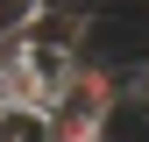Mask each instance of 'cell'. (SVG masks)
<instances>
[{"label":"cell","mask_w":149,"mask_h":142,"mask_svg":"<svg viewBox=\"0 0 149 142\" xmlns=\"http://www.w3.org/2000/svg\"><path fill=\"white\" fill-rule=\"evenodd\" d=\"M22 50H29V29H0V78L22 64Z\"/></svg>","instance_id":"1"}]
</instances>
